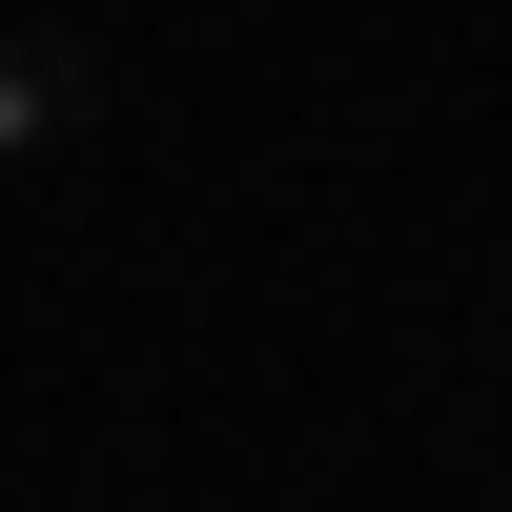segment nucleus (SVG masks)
Listing matches in <instances>:
<instances>
[{"mask_svg":"<svg viewBox=\"0 0 512 512\" xmlns=\"http://www.w3.org/2000/svg\"><path fill=\"white\" fill-rule=\"evenodd\" d=\"M62 103H82V62H62V41H0V144H41Z\"/></svg>","mask_w":512,"mask_h":512,"instance_id":"1","label":"nucleus"}]
</instances>
